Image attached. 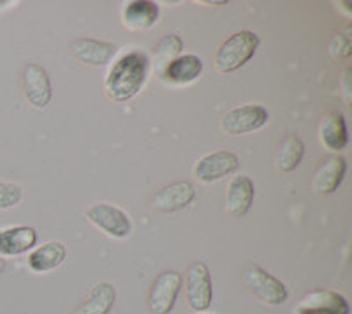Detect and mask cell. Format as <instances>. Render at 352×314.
I'll use <instances>...</instances> for the list:
<instances>
[{"label":"cell","instance_id":"4fadbf2b","mask_svg":"<svg viewBox=\"0 0 352 314\" xmlns=\"http://www.w3.org/2000/svg\"><path fill=\"white\" fill-rule=\"evenodd\" d=\"M118 48L108 41H97L90 37H81V39L72 41L71 55L78 62H83L88 65H104L116 55Z\"/></svg>","mask_w":352,"mask_h":314},{"label":"cell","instance_id":"8fae6325","mask_svg":"<svg viewBox=\"0 0 352 314\" xmlns=\"http://www.w3.org/2000/svg\"><path fill=\"white\" fill-rule=\"evenodd\" d=\"M296 314H351L344 295L331 290L310 291L298 306Z\"/></svg>","mask_w":352,"mask_h":314},{"label":"cell","instance_id":"9a60e30c","mask_svg":"<svg viewBox=\"0 0 352 314\" xmlns=\"http://www.w3.org/2000/svg\"><path fill=\"white\" fill-rule=\"evenodd\" d=\"M345 171H347V161L344 156L328 157L314 174V191L319 194H333L340 187Z\"/></svg>","mask_w":352,"mask_h":314},{"label":"cell","instance_id":"ffe728a7","mask_svg":"<svg viewBox=\"0 0 352 314\" xmlns=\"http://www.w3.org/2000/svg\"><path fill=\"white\" fill-rule=\"evenodd\" d=\"M116 300V288L111 282H99L92 288L85 304L78 307L76 314H109Z\"/></svg>","mask_w":352,"mask_h":314},{"label":"cell","instance_id":"277c9868","mask_svg":"<svg viewBox=\"0 0 352 314\" xmlns=\"http://www.w3.org/2000/svg\"><path fill=\"white\" fill-rule=\"evenodd\" d=\"M85 216L94 226L113 238H127L132 231L129 213L109 203H94L88 207Z\"/></svg>","mask_w":352,"mask_h":314},{"label":"cell","instance_id":"d6986e66","mask_svg":"<svg viewBox=\"0 0 352 314\" xmlns=\"http://www.w3.org/2000/svg\"><path fill=\"white\" fill-rule=\"evenodd\" d=\"M160 9L152 0H134L124 8V21L132 30H144L159 21Z\"/></svg>","mask_w":352,"mask_h":314},{"label":"cell","instance_id":"ac0fdd59","mask_svg":"<svg viewBox=\"0 0 352 314\" xmlns=\"http://www.w3.org/2000/svg\"><path fill=\"white\" fill-rule=\"evenodd\" d=\"M319 136L322 145L328 147L333 152H340L347 149L349 145V133H347V122L342 113L333 112L326 115L324 121L320 122Z\"/></svg>","mask_w":352,"mask_h":314},{"label":"cell","instance_id":"d4e9b609","mask_svg":"<svg viewBox=\"0 0 352 314\" xmlns=\"http://www.w3.org/2000/svg\"><path fill=\"white\" fill-rule=\"evenodd\" d=\"M351 73H352L351 67L345 69L344 81H342V87H344V97H345V103H347V106H351Z\"/></svg>","mask_w":352,"mask_h":314},{"label":"cell","instance_id":"484cf974","mask_svg":"<svg viewBox=\"0 0 352 314\" xmlns=\"http://www.w3.org/2000/svg\"><path fill=\"white\" fill-rule=\"evenodd\" d=\"M4 269H6V260L2 258V256H0V274L4 272Z\"/></svg>","mask_w":352,"mask_h":314},{"label":"cell","instance_id":"7c38bea8","mask_svg":"<svg viewBox=\"0 0 352 314\" xmlns=\"http://www.w3.org/2000/svg\"><path fill=\"white\" fill-rule=\"evenodd\" d=\"M256 198V185L247 175H236L228 185L226 194V212L232 218H243L250 210Z\"/></svg>","mask_w":352,"mask_h":314},{"label":"cell","instance_id":"7a4b0ae2","mask_svg":"<svg viewBox=\"0 0 352 314\" xmlns=\"http://www.w3.org/2000/svg\"><path fill=\"white\" fill-rule=\"evenodd\" d=\"M259 43V36L252 30L234 32L217 50L215 59H213L215 69L222 74L234 73L256 55Z\"/></svg>","mask_w":352,"mask_h":314},{"label":"cell","instance_id":"6da1fadb","mask_svg":"<svg viewBox=\"0 0 352 314\" xmlns=\"http://www.w3.org/2000/svg\"><path fill=\"white\" fill-rule=\"evenodd\" d=\"M150 59L141 50L122 55L109 67L104 80V92L116 103L131 101L143 89L148 78Z\"/></svg>","mask_w":352,"mask_h":314},{"label":"cell","instance_id":"7402d4cb","mask_svg":"<svg viewBox=\"0 0 352 314\" xmlns=\"http://www.w3.org/2000/svg\"><path fill=\"white\" fill-rule=\"evenodd\" d=\"M182 48H184V41H182L180 36H176V34H169V36L160 37L157 41V45L153 46V52L155 55L159 56L160 62H169L173 59L180 55Z\"/></svg>","mask_w":352,"mask_h":314},{"label":"cell","instance_id":"603a6c76","mask_svg":"<svg viewBox=\"0 0 352 314\" xmlns=\"http://www.w3.org/2000/svg\"><path fill=\"white\" fill-rule=\"evenodd\" d=\"M329 53L333 59H349L352 53V27H347L342 30L338 36L333 37L331 45H329Z\"/></svg>","mask_w":352,"mask_h":314},{"label":"cell","instance_id":"3957f363","mask_svg":"<svg viewBox=\"0 0 352 314\" xmlns=\"http://www.w3.org/2000/svg\"><path fill=\"white\" fill-rule=\"evenodd\" d=\"M243 284L248 293L268 306H280L289 297L284 282L259 265H248L243 270Z\"/></svg>","mask_w":352,"mask_h":314},{"label":"cell","instance_id":"44dd1931","mask_svg":"<svg viewBox=\"0 0 352 314\" xmlns=\"http://www.w3.org/2000/svg\"><path fill=\"white\" fill-rule=\"evenodd\" d=\"M305 156V145L303 141L300 140L294 134H289L282 140V143L276 149L275 157H273V163H275V168L278 171H284L289 174L292 169H296L300 166V163L303 161Z\"/></svg>","mask_w":352,"mask_h":314},{"label":"cell","instance_id":"ba28073f","mask_svg":"<svg viewBox=\"0 0 352 314\" xmlns=\"http://www.w3.org/2000/svg\"><path fill=\"white\" fill-rule=\"evenodd\" d=\"M184 278L175 270L162 272L155 278L150 288L148 306L153 314H169L175 307L176 298L180 295Z\"/></svg>","mask_w":352,"mask_h":314},{"label":"cell","instance_id":"cb8c5ba5","mask_svg":"<svg viewBox=\"0 0 352 314\" xmlns=\"http://www.w3.org/2000/svg\"><path fill=\"white\" fill-rule=\"evenodd\" d=\"M23 191L18 184L11 182H0V210L12 209L21 202Z\"/></svg>","mask_w":352,"mask_h":314},{"label":"cell","instance_id":"4316f807","mask_svg":"<svg viewBox=\"0 0 352 314\" xmlns=\"http://www.w3.org/2000/svg\"><path fill=\"white\" fill-rule=\"evenodd\" d=\"M204 314H210V313H204Z\"/></svg>","mask_w":352,"mask_h":314},{"label":"cell","instance_id":"9c48e42d","mask_svg":"<svg viewBox=\"0 0 352 314\" xmlns=\"http://www.w3.org/2000/svg\"><path fill=\"white\" fill-rule=\"evenodd\" d=\"M194 198H196V189L190 182H173L157 191L152 200V207L157 212L173 213L187 209L194 202Z\"/></svg>","mask_w":352,"mask_h":314},{"label":"cell","instance_id":"e0dca14e","mask_svg":"<svg viewBox=\"0 0 352 314\" xmlns=\"http://www.w3.org/2000/svg\"><path fill=\"white\" fill-rule=\"evenodd\" d=\"M67 258V247L58 240L46 242L37 249H34L28 256V265L37 274H46L58 269Z\"/></svg>","mask_w":352,"mask_h":314},{"label":"cell","instance_id":"5bb4252c","mask_svg":"<svg viewBox=\"0 0 352 314\" xmlns=\"http://www.w3.org/2000/svg\"><path fill=\"white\" fill-rule=\"evenodd\" d=\"M201 74H203V61L197 55L187 53L166 62L160 76L171 85H188L196 81Z\"/></svg>","mask_w":352,"mask_h":314},{"label":"cell","instance_id":"2e32d148","mask_svg":"<svg viewBox=\"0 0 352 314\" xmlns=\"http://www.w3.org/2000/svg\"><path fill=\"white\" fill-rule=\"evenodd\" d=\"M37 231L32 226H11L0 230V256H18L32 249Z\"/></svg>","mask_w":352,"mask_h":314},{"label":"cell","instance_id":"5b68a950","mask_svg":"<svg viewBox=\"0 0 352 314\" xmlns=\"http://www.w3.org/2000/svg\"><path fill=\"white\" fill-rule=\"evenodd\" d=\"M270 121L268 109L261 105H243L238 108H232L222 117V129L231 136H240V134L254 133L261 129L266 122Z\"/></svg>","mask_w":352,"mask_h":314},{"label":"cell","instance_id":"8992f818","mask_svg":"<svg viewBox=\"0 0 352 314\" xmlns=\"http://www.w3.org/2000/svg\"><path fill=\"white\" fill-rule=\"evenodd\" d=\"M185 295L188 306L197 313H203L213 300V284L208 266L203 262H196L188 266L185 275Z\"/></svg>","mask_w":352,"mask_h":314},{"label":"cell","instance_id":"30bf717a","mask_svg":"<svg viewBox=\"0 0 352 314\" xmlns=\"http://www.w3.org/2000/svg\"><path fill=\"white\" fill-rule=\"evenodd\" d=\"M23 87L25 97L34 108L44 109L52 103L53 90L46 69L39 64H27L23 69Z\"/></svg>","mask_w":352,"mask_h":314},{"label":"cell","instance_id":"52a82bcc","mask_svg":"<svg viewBox=\"0 0 352 314\" xmlns=\"http://www.w3.org/2000/svg\"><path fill=\"white\" fill-rule=\"evenodd\" d=\"M240 169V157L229 150H215L206 154L194 166V177L204 184L222 180Z\"/></svg>","mask_w":352,"mask_h":314}]
</instances>
